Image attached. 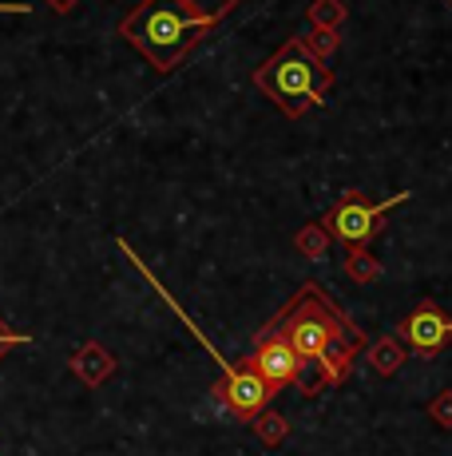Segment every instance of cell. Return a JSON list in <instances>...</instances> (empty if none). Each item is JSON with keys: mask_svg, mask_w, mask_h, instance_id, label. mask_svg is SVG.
<instances>
[{"mask_svg": "<svg viewBox=\"0 0 452 456\" xmlns=\"http://www.w3.org/2000/svg\"><path fill=\"white\" fill-rule=\"evenodd\" d=\"M16 346H32V338H28V333H16V330H8L4 322H0V357H4L8 349H16Z\"/></svg>", "mask_w": 452, "mask_h": 456, "instance_id": "14", "label": "cell"}, {"mask_svg": "<svg viewBox=\"0 0 452 456\" xmlns=\"http://www.w3.org/2000/svg\"><path fill=\"white\" fill-rule=\"evenodd\" d=\"M250 425H254V436L266 444V449H274V444H282V441H286V433H290V425H286V417L270 413V405H266L262 413H258L254 420H250Z\"/></svg>", "mask_w": 452, "mask_h": 456, "instance_id": "10", "label": "cell"}, {"mask_svg": "<svg viewBox=\"0 0 452 456\" xmlns=\"http://www.w3.org/2000/svg\"><path fill=\"white\" fill-rule=\"evenodd\" d=\"M211 401L222 413H230L234 420H254L274 401V389L250 370L246 362H238L230 373H222V381L211 389Z\"/></svg>", "mask_w": 452, "mask_h": 456, "instance_id": "5", "label": "cell"}, {"mask_svg": "<svg viewBox=\"0 0 452 456\" xmlns=\"http://www.w3.org/2000/svg\"><path fill=\"white\" fill-rule=\"evenodd\" d=\"M0 12H12V16H24V12H28V4H0Z\"/></svg>", "mask_w": 452, "mask_h": 456, "instance_id": "15", "label": "cell"}, {"mask_svg": "<svg viewBox=\"0 0 452 456\" xmlns=\"http://www.w3.org/2000/svg\"><path fill=\"white\" fill-rule=\"evenodd\" d=\"M429 417L437 420L440 428H452V393H437V397L429 401Z\"/></svg>", "mask_w": 452, "mask_h": 456, "instance_id": "13", "label": "cell"}, {"mask_svg": "<svg viewBox=\"0 0 452 456\" xmlns=\"http://www.w3.org/2000/svg\"><path fill=\"white\" fill-rule=\"evenodd\" d=\"M274 333L290 341V349L306 362L298 389L306 397H318L321 389L345 385L350 370L358 365V354L369 341L353 326V318L334 302L318 282H306L270 322Z\"/></svg>", "mask_w": 452, "mask_h": 456, "instance_id": "1", "label": "cell"}, {"mask_svg": "<svg viewBox=\"0 0 452 456\" xmlns=\"http://www.w3.org/2000/svg\"><path fill=\"white\" fill-rule=\"evenodd\" d=\"M254 84L286 111V116H302L310 108L326 103L329 72L318 64V56L302 40H290L286 48H278L270 60L254 72Z\"/></svg>", "mask_w": 452, "mask_h": 456, "instance_id": "3", "label": "cell"}, {"mask_svg": "<svg viewBox=\"0 0 452 456\" xmlns=\"http://www.w3.org/2000/svg\"><path fill=\"white\" fill-rule=\"evenodd\" d=\"M214 24H219V12L190 16V12H182L175 0H147L132 20L124 24V37L132 40L159 72H167V68L179 64L182 52L198 37H206Z\"/></svg>", "mask_w": 452, "mask_h": 456, "instance_id": "2", "label": "cell"}, {"mask_svg": "<svg viewBox=\"0 0 452 456\" xmlns=\"http://www.w3.org/2000/svg\"><path fill=\"white\" fill-rule=\"evenodd\" d=\"M68 370L80 377L88 389H100L103 381H111V377H116L119 362H116V354H111V349L100 346V341H84V346L68 357Z\"/></svg>", "mask_w": 452, "mask_h": 456, "instance_id": "8", "label": "cell"}, {"mask_svg": "<svg viewBox=\"0 0 452 456\" xmlns=\"http://www.w3.org/2000/svg\"><path fill=\"white\" fill-rule=\"evenodd\" d=\"M401 203H408V191H397V195H389L385 203H365L361 191H350L342 203L329 210L321 226H326L337 242H345V247H369V242L377 239L385 215Z\"/></svg>", "mask_w": 452, "mask_h": 456, "instance_id": "4", "label": "cell"}, {"mask_svg": "<svg viewBox=\"0 0 452 456\" xmlns=\"http://www.w3.org/2000/svg\"><path fill=\"white\" fill-rule=\"evenodd\" d=\"M397 338L405 341L408 354L429 362V357H437L452 341V318L432 302V297H421V302L408 310V318L397 326Z\"/></svg>", "mask_w": 452, "mask_h": 456, "instance_id": "7", "label": "cell"}, {"mask_svg": "<svg viewBox=\"0 0 452 456\" xmlns=\"http://www.w3.org/2000/svg\"><path fill=\"white\" fill-rule=\"evenodd\" d=\"M242 362H246L250 370L262 377V381L270 385L274 393L286 389V385H298L302 373H306V362H302V357L290 349V341H286L282 333H274L270 326L258 333V338H254V349H250Z\"/></svg>", "mask_w": 452, "mask_h": 456, "instance_id": "6", "label": "cell"}, {"mask_svg": "<svg viewBox=\"0 0 452 456\" xmlns=\"http://www.w3.org/2000/svg\"><path fill=\"white\" fill-rule=\"evenodd\" d=\"M345 274L358 278V282H377L381 278V262L369 258L365 247H350V258H345Z\"/></svg>", "mask_w": 452, "mask_h": 456, "instance_id": "11", "label": "cell"}, {"mask_svg": "<svg viewBox=\"0 0 452 456\" xmlns=\"http://www.w3.org/2000/svg\"><path fill=\"white\" fill-rule=\"evenodd\" d=\"M365 349H369V365H373V370H377L381 377H393V373L405 365V357H408L405 341H401V338H393V333H385V338L369 341Z\"/></svg>", "mask_w": 452, "mask_h": 456, "instance_id": "9", "label": "cell"}, {"mask_svg": "<svg viewBox=\"0 0 452 456\" xmlns=\"http://www.w3.org/2000/svg\"><path fill=\"white\" fill-rule=\"evenodd\" d=\"M326 226H310L306 234H298V247L306 250V258H326Z\"/></svg>", "mask_w": 452, "mask_h": 456, "instance_id": "12", "label": "cell"}]
</instances>
